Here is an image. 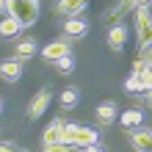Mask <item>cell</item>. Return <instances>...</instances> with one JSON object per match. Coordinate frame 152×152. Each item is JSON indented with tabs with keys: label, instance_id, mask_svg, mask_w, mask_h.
Masks as SVG:
<instances>
[{
	"label": "cell",
	"instance_id": "7a4b0ae2",
	"mask_svg": "<svg viewBox=\"0 0 152 152\" xmlns=\"http://www.w3.org/2000/svg\"><path fill=\"white\" fill-rule=\"evenodd\" d=\"M8 17H14L22 28H31L39 20V3H31V0H8Z\"/></svg>",
	"mask_w": 152,
	"mask_h": 152
},
{
	"label": "cell",
	"instance_id": "484cf974",
	"mask_svg": "<svg viewBox=\"0 0 152 152\" xmlns=\"http://www.w3.org/2000/svg\"><path fill=\"white\" fill-rule=\"evenodd\" d=\"M6 8H8V0H0V14H3Z\"/></svg>",
	"mask_w": 152,
	"mask_h": 152
},
{
	"label": "cell",
	"instance_id": "8992f818",
	"mask_svg": "<svg viewBox=\"0 0 152 152\" xmlns=\"http://www.w3.org/2000/svg\"><path fill=\"white\" fill-rule=\"evenodd\" d=\"M0 77H3L6 83H17V80L22 77V61H17V58L3 61V64H0Z\"/></svg>",
	"mask_w": 152,
	"mask_h": 152
},
{
	"label": "cell",
	"instance_id": "2e32d148",
	"mask_svg": "<svg viewBox=\"0 0 152 152\" xmlns=\"http://www.w3.org/2000/svg\"><path fill=\"white\" fill-rule=\"evenodd\" d=\"M56 69H58L61 75H72V72H75V61H72V56L58 58V61H56Z\"/></svg>",
	"mask_w": 152,
	"mask_h": 152
},
{
	"label": "cell",
	"instance_id": "e0dca14e",
	"mask_svg": "<svg viewBox=\"0 0 152 152\" xmlns=\"http://www.w3.org/2000/svg\"><path fill=\"white\" fill-rule=\"evenodd\" d=\"M77 100H80V94L75 91V88H66V91H61V105H64V108H75Z\"/></svg>",
	"mask_w": 152,
	"mask_h": 152
},
{
	"label": "cell",
	"instance_id": "7c38bea8",
	"mask_svg": "<svg viewBox=\"0 0 152 152\" xmlns=\"http://www.w3.org/2000/svg\"><path fill=\"white\" fill-rule=\"evenodd\" d=\"M130 144H133V149H136V152H152V133H149V130L133 133Z\"/></svg>",
	"mask_w": 152,
	"mask_h": 152
},
{
	"label": "cell",
	"instance_id": "5b68a950",
	"mask_svg": "<svg viewBox=\"0 0 152 152\" xmlns=\"http://www.w3.org/2000/svg\"><path fill=\"white\" fill-rule=\"evenodd\" d=\"M42 56H44V61H58V58L69 56V42H66V39H56V42H50L47 47L42 50Z\"/></svg>",
	"mask_w": 152,
	"mask_h": 152
},
{
	"label": "cell",
	"instance_id": "ac0fdd59",
	"mask_svg": "<svg viewBox=\"0 0 152 152\" xmlns=\"http://www.w3.org/2000/svg\"><path fill=\"white\" fill-rule=\"evenodd\" d=\"M124 91H127V94H138V91H144V88H141V83H138V75H130L127 80H124Z\"/></svg>",
	"mask_w": 152,
	"mask_h": 152
},
{
	"label": "cell",
	"instance_id": "44dd1931",
	"mask_svg": "<svg viewBox=\"0 0 152 152\" xmlns=\"http://www.w3.org/2000/svg\"><path fill=\"white\" fill-rule=\"evenodd\" d=\"M72 147L69 144H50V147H44V152H69Z\"/></svg>",
	"mask_w": 152,
	"mask_h": 152
},
{
	"label": "cell",
	"instance_id": "8fae6325",
	"mask_svg": "<svg viewBox=\"0 0 152 152\" xmlns=\"http://www.w3.org/2000/svg\"><path fill=\"white\" fill-rule=\"evenodd\" d=\"M64 33H66V36H72V39H80V36H86V33H88V22L72 17V20L64 22Z\"/></svg>",
	"mask_w": 152,
	"mask_h": 152
},
{
	"label": "cell",
	"instance_id": "9c48e42d",
	"mask_svg": "<svg viewBox=\"0 0 152 152\" xmlns=\"http://www.w3.org/2000/svg\"><path fill=\"white\" fill-rule=\"evenodd\" d=\"M108 44H111V50H116L119 53L124 44H127V28L119 22V25H113V28L108 31Z\"/></svg>",
	"mask_w": 152,
	"mask_h": 152
},
{
	"label": "cell",
	"instance_id": "9a60e30c",
	"mask_svg": "<svg viewBox=\"0 0 152 152\" xmlns=\"http://www.w3.org/2000/svg\"><path fill=\"white\" fill-rule=\"evenodd\" d=\"M33 53H36V42H33V39H22L20 44H17V61L31 58Z\"/></svg>",
	"mask_w": 152,
	"mask_h": 152
},
{
	"label": "cell",
	"instance_id": "603a6c76",
	"mask_svg": "<svg viewBox=\"0 0 152 152\" xmlns=\"http://www.w3.org/2000/svg\"><path fill=\"white\" fill-rule=\"evenodd\" d=\"M124 8H136V0H122L119 11H124ZM119 11H116V14H119Z\"/></svg>",
	"mask_w": 152,
	"mask_h": 152
},
{
	"label": "cell",
	"instance_id": "5bb4252c",
	"mask_svg": "<svg viewBox=\"0 0 152 152\" xmlns=\"http://www.w3.org/2000/svg\"><path fill=\"white\" fill-rule=\"evenodd\" d=\"M64 124H66L64 119H56L47 130H44V138H42V141H44V147H50V144H61V130H64Z\"/></svg>",
	"mask_w": 152,
	"mask_h": 152
},
{
	"label": "cell",
	"instance_id": "3957f363",
	"mask_svg": "<svg viewBox=\"0 0 152 152\" xmlns=\"http://www.w3.org/2000/svg\"><path fill=\"white\" fill-rule=\"evenodd\" d=\"M136 36L141 47H149L152 42V22H149V6H136Z\"/></svg>",
	"mask_w": 152,
	"mask_h": 152
},
{
	"label": "cell",
	"instance_id": "4fadbf2b",
	"mask_svg": "<svg viewBox=\"0 0 152 152\" xmlns=\"http://www.w3.org/2000/svg\"><path fill=\"white\" fill-rule=\"evenodd\" d=\"M22 33V25L14 20V17H3L0 20V36L3 39H14V36H20Z\"/></svg>",
	"mask_w": 152,
	"mask_h": 152
},
{
	"label": "cell",
	"instance_id": "52a82bcc",
	"mask_svg": "<svg viewBox=\"0 0 152 152\" xmlns=\"http://www.w3.org/2000/svg\"><path fill=\"white\" fill-rule=\"evenodd\" d=\"M86 6H88V0H58L56 11H58V14H64L66 20H72V17H77Z\"/></svg>",
	"mask_w": 152,
	"mask_h": 152
},
{
	"label": "cell",
	"instance_id": "6da1fadb",
	"mask_svg": "<svg viewBox=\"0 0 152 152\" xmlns=\"http://www.w3.org/2000/svg\"><path fill=\"white\" fill-rule=\"evenodd\" d=\"M97 141H100V133L91 127H83V124H64V130H61V144H69L77 149L94 147Z\"/></svg>",
	"mask_w": 152,
	"mask_h": 152
},
{
	"label": "cell",
	"instance_id": "277c9868",
	"mask_svg": "<svg viewBox=\"0 0 152 152\" xmlns=\"http://www.w3.org/2000/svg\"><path fill=\"white\" fill-rule=\"evenodd\" d=\"M50 100H53V94H50V88H42V91L31 100V105H28V116L31 119H39V116L47 111V105H50Z\"/></svg>",
	"mask_w": 152,
	"mask_h": 152
},
{
	"label": "cell",
	"instance_id": "ffe728a7",
	"mask_svg": "<svg viewBox=\"0 0 152 152\" xmlns=\"http://www.w3.org/2000/svg\"><path fill=\"white\" fill-rule=\"evenodd\" d=\"M147 66H149V61H141V58H136V61H133V75H138V72H144Z\"/></svg>",
	"mask_w": 152,
	"mask_h": 152
},
{
	"label": "cell",
	"instance_id": "ba28073f",
	"mask_svg": "<svg viewBox=\"0 0 152 152\" xmlns=\"http://www.w3.org/2000/svg\"><path fill=\"white\" fill-rule=\"evenodd\" d=\"M116 108H119V105H116V102H111V100H105V102H100V105H97V122H100L102 127H108V124H113V119H116V113H119Z\"/></svg>",
	"mask_w": 152,
	"mask_h": 152
},
{
	"label": "cell",
	"instance_id": "cb8c5ba5",
	"mask_svg": "<svg viewBox=\"0 0 152 152\" xmlns=\"http://www.w3.org/2000/svg\"><path fill=\"white\" fill-rule=\"evenodd\" d=\"M83 152H105V149H102V147H100V144H94V147H86V149H83Z\"/></svg>",
	"mask_w": 152,
	"mask_h": 152
},
{
	"label": "cell",
	"instance_id": "7402d4cb",
	"mask_svg": "<svg viewBox=\"0 0 152 152\" xmlns=\"http://www.w3.org/2000/svg\"><path fill=\"white\" fill-rule=\"evenodd\" d=\"M0 152H20V149H17L11 141H3V144H0Z\"/></svg>",
	"mask_w": 152,
	"mask_h": 152
},
{
	"label": "cell",
	"instance_id": "d6986e66",
	"mask_svg": "<svg viewBox=\"0 0 152 152\" xmlns=\"http://www.w3.org/2000/svg\"><path fill=\"white\" fill-rule=\"evenodd\" d=\"M138 83L144 91H149V86H152V72H149V66L144 69V72H138Z\"/></svg>",
	"mask_w": 152,
	"mask_h": 152
},
{
	"label": "cell",
	"instance_id": "d4e9b609",
	"mask_svg": "<svg viewBox=\"0 0 152 152\" xmlns=\"http://www.w3.org/2000/svg\"><path fill=\"white\" fill-rule=\"evenodd\" d=\"M141 61H149V47H141Z\"/></svg>",
	"mask_w": 152,
	"mask_h": 152
},
{
	"label": "cell",
	"instance_id": "30bf717a",
	"mask_svg": "<svg viewBox=\"0 0 152 152\" xmlns=\"http://www.w3.org/2000/svg\"><path fill=\"white\" fill-rule=\"evenodd\" d=\"M119 122L127 130H136V127H141V122H144V111H141V108H127V111H122Z\"/></svg>",
	"mask_w": 152,
	"mask_h": 152
}]
</instances>
